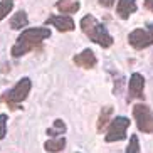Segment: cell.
<instances>
[{"mask_svg":"<svg viewBox=\"0 0 153 153\" xmlns=\"http://www.w3.org/2000/svg\"><path fill=\"white\" fill-rule=\"evenodd\" d=\"M10 2H12V0H10Z\"/></svg>","mask_w":153,"mask_h":153,"instance_id":"22","label":"cell"},{"mask_svg":"<svg viewBox=\"0 0 153 153\" xmlns=\"http://www.w3.org/2000/svg\"><path fill=\"white\" fill-rule=\"evenodd\" d=\"M128 42L131 44V47L141 51V49H146L153 44V37L150 36L148 30H143V29H135L133 32H130L128 36Z\"/></svg>","mask_w":153,"mask_h":153,"instance_id":"6","label":"cell"},{"mask_svg":"<svg viewBox=\"0 0 153 153\" xmlns=\"http://www.w3.org/2000/svg\"><path fill=\"white\" fill-rule=\"evenodd\" d=\"M133 118L136 120V126L141 133H153V111L148 104L138 103L133 106Z\"/></svg>","mask_w":153,"mask_h":153,"instance_id":"4","label":"cell"},{"mask_svg":"<svg viewBox=\"0 0 153 153\" xmlns=\"http://www.w3.org/2000/svg\"><path fill=\"white\" fill-rule=\"evenodd\" d=\"M30 88H32V81L29 77H22L12 89L7 91V93L2 96V101L7 103L10 108H17V104H20L22 101L27 99L29 93H30Z\"/></svg>","mask_w":153,"mask_h":153,"instance_id":"3","label":"cell"},{"mask_svg":"<svg viewBox=\"0 0 153 153\" xmlns=\"http://www.w3.org/2000/svg\"><path fill=\"white\" fill-rule=\"evenodd\" d=\"M81 30L88 36V39H91L93 42H96V44L101 45V47H111L113 45V41H114V39L111 37L108 29L104 27L103 24H99L98 20H96L94 15L88 14L81 19Z\"/></svg>","mask_w":153,"mask_h":153,"instance_id":"2","label":"cell"},{"mask_svg":"<svg viewBox=\"0 0 153 153\" xmlns=\"http://www.w3.org/2000/svg\"><path fill=\"white\" fill-rule=\"evenodd\" d=\"M145 9L153 12V0H145Z\"/></svg>","mask_w":153,"mask_h":153,"instance_id":"20","label":"cell"},{"mask_svg":"<svg viewBox=\"0 0 153 153\" xmlns=\"http://www.w3.org/2000/svg\"><path fill=\"white\" fill-rule=\"evenodd\" d=\"M66 123L62 121V120H54V125H52V128H47V135L49 136H59L62 135V133H66Z\"/></svg>","mask_w":153,"mask_h":153,"instance_id":"15","label":"cell"},{"mask_svg":"<svg viewBox=\"0 0 153 153\" xmlns=\"http://www.w3.org/2000/svg\"><path fill=\"white\" fill-rule=\"evenodd\" d=\"M7 133V114H0V140L5 138Z\"/></svg>","mask_w":153,"mask_h":153,"instance_id":"18","label":"cell"},{"mask_svg":"<svg viewBox=\"0 0 153 153\" xmlns=\"http://www.w3.org/2000/svg\"><path fill=\"white\" fill-rule=\"evenodd\" d=\"M74 64L76 66H79V68H84V69H91L94 68L96 62H98V59H96L94 52L91 49H84L82 52H79L77 56H74Z\"/></svg>","mask_w":153,"mask_h":153,"instance_id":"9","label":"cell"},{"mask_svg":"<svg viewBox=\"0 0 153 153\" xmlns=\"http://www.w3.org/2000/svg\"><path fill=\"white\" fill-rule=\"evenodd\" d=\"M136 12V0H120L116 7V14L120 15V19L126 20L130 19V15Z\"/></svg>","mask_w":153,"mask_h":153,"instance_id":"10","label":"cell"},{"mask_svg":"<svg viewBox=\"0 0 153 153\" xmlns=\"http://www.w3.org/2000/svg\"><path fill=\"white\" fill-rule=\"evenodd\" d=\"M125 153H140V143H138V136L136 135H131L130 143H128V146H126Z\"/></svg>","mask_w":153,"mask_h":153,"instance_id":"17","label":"cell"},{"mask_svg":"<svg viewBox=\"0 0 153 153\" xmlns=\"http://www.w3.org/2000/svg\"><path fill=\"white\" fill-rule=\"evenodd\" d=\"M51 37V29L49 27H34V29H25L19 36L17 42L12 45V56L20 57L27 54L30 51H36L41 47V44Z\"/></svg>","mask_w":153,"mask_h":153,"instance_id":"1","label":"cell"},{"mask_svg":"<svg viewBox=\"0 0 153 153\" xmlns=\"http://www.w3.org/2000/svg\"><path fill=\"white\" fill-rule=\"evenodd\" d=\"M114 2H116V0H99V4L103 5V7H113V5H114Z\"/></svg>","mask_w":153,"mask_h":153,"instance_id":"19","label":"cell"},{"mask_svg":"<svg viewBox=\"0 0 153 153\" xmlns=\"http://www.w3.org/2000/svg\"><path fill=\"white\" fill-rule=\"evenodd\" d=\"M143 89H145V77L140 72H133L130 77V84H128V101L135 98L143 99Z\"/></svg>","mask_w":153,"mask_h":153,"instance_id":"7","label":"cell"},{"mask_svg":"<svg viewBox=\"0 0 153 153\" xmlns=\"http://www.w3.org/2000/svg\"><path fill=\"white\" fill-rule=\"evenodd\" d=\"M79 7H81V4L77 0H59L56 4V9L62 14H76Z\"/></svg>","mask_w":153,"mask_h":153,"instance_id":"11","label":"cell"},{"mask_svg":"<svg viewBox=\"0 0 153 153\" xmlns=\"http://www.w3.org/2000/svg\"><path fill=\"white\" fill-rule=\"evenodd\" d=\"M12 9H14V2H10V0H4V2H0V20L7 17Z\"/></svg>","mask_w":153,"mask_h":153,"instance_id":"16","label":"cell"},{"mask_svg":"<svg viewBox=\"0 0 153 153\" xmlns=\"http://www.w3.org/2000/svg\"><path fill=\"white\" fill-rule=\"evenodd\" d=\"M25 25H29V19H27V14H25L24 10L17 12L14 17L10 19V27L14 29V30H20V29H24Z\"/></svg>","mask_w":153,"mask_h":153,"instance_id":"13","label":"cell"},{"mask_svg":"<svg viewBox=\"0 0 153 153\" xmlns=\"http://www.w3.org/2000/svg\"><path fill=\"white\" fill-rule=\"evenodd\" d=\"M44 148H45V152H51V153L62 152V150L66 148V138H62V136H57V138L47 140V141L44 143Z\"/></svg>","mask_w":153,"mask_h":153,"instance_id":"12","label":"cell"},{"mask_svg":"<svg viewBox=\"0 0 153 153\" xmlns=\"http://www.w3.org/2000/svg\"><path fill=\"white\" fill-rule=\"evenodd\" d=\"M45 25H54L59 32H71L76 27L74 20L69 15H52L45 20Z\"/></svg>","mask_w":153,"mask_h":153,"instance_id":"8","label":"cell"},{"mask_svg":"<svg viewBox=\"0 0 153 153\" xmlns=\"http://www.w3.org/2000/svg\"><path fill=\"white\" fill-rule=\"evenodd\" d=\"M130 123L131 121L126 116H116V118H113L111 123H109V126H108V131H106L104 140H106L108 143L125 140L126 138V130H128Z\"/></svg>","mask_w":153,"mask_h":153,"instance_id":"5","label":"cell"},{"mask_svg":"<svg viewBox=\"0 0 153 153\" xmlns=\"http://www.w3.org/2000/svg\"><path fill=\"white\" fill-rule=\"evenodd\" d=\"M148 32H150V36L153 37V24H148Z\"/></svg>","mask_w":153,"mask_h":153,"instance_id":"21","label":"cell"},{"mask_svg":"<svg viewBox=\"0 0 153 153\" xmlns=\"http://www.w3.org/2000/svg\"><path fill=\"white\" fill-rule=\"evenodd\" d=\"M111 114H113V108H111V106H104V108L101 109L99 118H98V125H96V128H98L99 133L104 130V126L108 125V121L111 120Z\"/></svg>","mask_w":153,"mask_h":153,"instance_id":"14","label":"cell"}]
</instances>
